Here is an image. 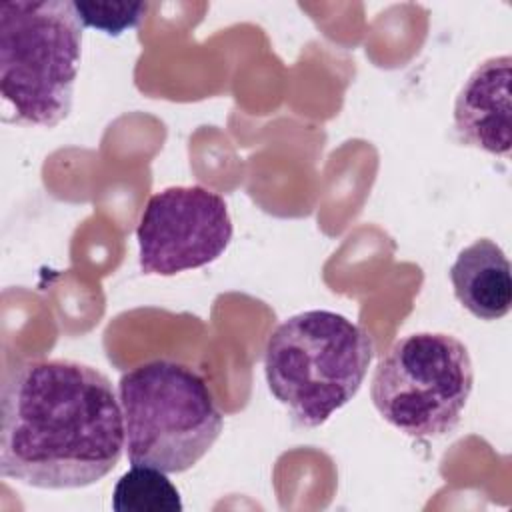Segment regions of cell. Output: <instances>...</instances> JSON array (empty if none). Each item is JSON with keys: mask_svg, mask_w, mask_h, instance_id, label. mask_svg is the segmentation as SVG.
Returning a JSON list of instances; mask_svg holds the SVG:
<instances>
[{"mask_svg": "<svg viewBox=\"0 0 512 512\" xmlns=\"http://www.w3.org/2000/svg\"><path fill=\"white\" fill-rule=\"evenodd\" d=\"M84 26L74 2L0 4V98L4 122L54 128L70 108Z\"/></svg>", "mask_w": 512, "mask_h": 512, "instance_id": "7a4b0ae2", "label": "cell"}, {"mask_svg": "<svg viewBox=\"0 0 512 512\" xmlns=\"http://www.w3.org/2000/svg\"><path fill=\"white\" fill-rule=\"evenodd\" d=\"M74 10L84 28H96L110 36H118L134 28L144 18L148 4L144 2H74Z\"/></svg>", "mask_w": 512, "mask_h": 512, "instance_id": "30bf717a", "label": "cell"}, {"mask_svg": "<svg viewBox=\"0 0 512 512\" xmlns=\"http://www.w3.org/2000/svg\"><path fill=\"white\" fill-rule=\"evenodd\" d=\"M118 400L132 466L186 472L214 446L224 426L206 380L174 360H150L124 372Z\"/></svg>", "mask_w": 512, "mask_h": 512, "instance_id": "277c9868", "label": "cell"}, {"mask_svg": "<svg viewBox=\"0 0 512 512\" xmlns=\"http://www.w3.org/2000/svg\"><path fill=\"white\" fill-rule=\"evenodd\" d=\"M458 302L480 320H500L512 306V274L504 250L490 238H480L460 250L450 266Z\"/></svg>", "mask_w": 512, "mask_h": 512, "instance_id": "ba28073f", "label": "cell"}, {"mask_svg": "<svg viewBox=\"0 0 512 512\" xmlns=\"http://www.w3.org/2000/svg\"><path fill=\"white\" fill-rule=\"evenodd\" d=\"M510 56H494L474 68L454 102L458 138L496 156H508L510 138Z\"/></svg>", "mask_w": 512, "mask_h": 512, "instance_id": "52a82bcc", "label": "cell"}, {"mask_svg": "<svg viewBox=\"0 0 512 512\" xmlns=\"http://www.w3.org/2000/svg\"><path fill=\"white\" fill-rule=\"evenodd\" d=\"M474 384L468 348L442 332L400 338L374 370L370 396L380 416L412 438L450 434Z\"/></svg>", "mask_w": 512, "mask_h": 512, "instance_id": "5b68a950", "label": "cell"}, {"mask_svg": "<svg viewBox=\"0 0 512 512\" xmlns=\"http://www.w3.org/2000/svg\"><path fill=\"white\" fill-rule=\"evenodd\" d=\"M140 270L174 276L224 254L232 220L224 198L204 186H172L152 194L136 228Z\"/></svg>", "mask_w": 512, "mask_h": 512, "instance_id": "8992f818", "label": "cell"}, {"mask_svg": "<svg viewBox=\"0 0 512 512\" xmlns=\"http://www.w3.org/2000/svg\"><path fill=\"white\" fill-rule=\"evenodd\" d=\"M112 508L116 512H180L182 500L166 472L132 466L114 486Z\"/></svg>", "mask_w": 512, "mask_h": 512, "instance_id": "9c48e42d", "label": "cell"}, {"mask_svg": "<svg viewBox=\"0 0 512 512\" xmlns=\"http://www.w3.org/2000/svg\"><path fill=\"white\" fill-rule=\"evenodd\" d=\"M124 422L110 380L74 360H26L0 396V474L44 490L84 488L120 462Z\"/></svg>", "mask_w": 512, "mask_h": 512, "instance_id": "6da1fadb", "label": "cell"}, {"mask_svg": "<svg viewBox=\"0 0 512 512\" xmlns=\"http://www.w3.org/2000/svg\"><path fill=\"white\" fill-rule=\"evenodd\" d=\"M372 356L374 344L362 326L330 310H306L270 334L264 374L292 418L316 428L358 394Z\"/></svg>", "mask_w": 512, "mask_h": 512, "instance_id": "3957f363", "label": "cell"}]
</instances>
